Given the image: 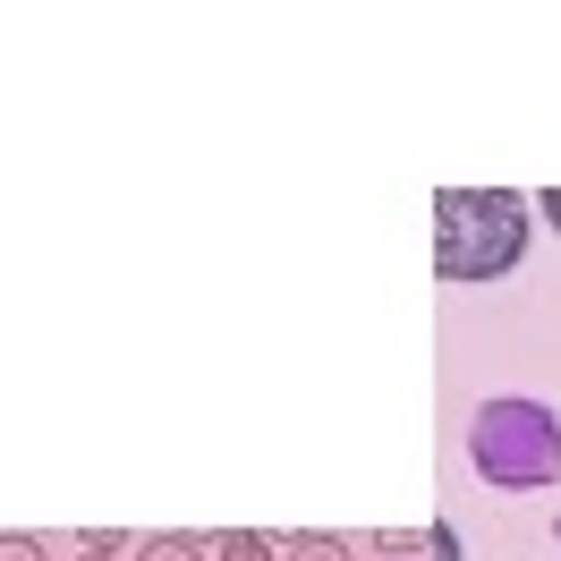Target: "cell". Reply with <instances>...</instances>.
<instances>
[{"label":"cell","instance_id":"obj_1","mask_svg":"<svg viewBox=\"0 0 561 561\" xmlns=\"http://www.w3.org/2000/svg\"><path fill=\"white\" fill-rule=\"evenodd\" d=\"M527 255V205L511 187H443L434 196V273L443 280H502Z\"/></svg>","mask_w":561,"mask_h":561},{"label":"cell","instance_id":"obj_2","mask_svg":"<svg viewBox=\"0 0 561 561\" xmlns=\"http://www.w3.org/2000/svg\"><path fill=\"white\" fill-rule=\"evenodd\" d=\"M468 459H477V477L502 485V493L561 485V417L545 400H485L477 425H468Z\"/></svg>","mask_w":561,"mask_h":561},{"label":"cell","instance_id":"obj_3","mask_svg":"<svg viewBox=\"0 0 561 561\" xmlns=\"http://www.w3.org/2000/svg\"><path fill=\"white\" fill-rule=\"evenodd\" d=\"M213 553H221V561H280V545H273V536H255V527H230Z\"/></svg>","mask_w":561,"mask_h":561},{"label":"cell","instance_id":"obj_4","mask_svg":"<svg viewBox=\"0 0 561 561\" xmlns=\"http://www.w3.org/2000/svg\"><path fill=\"white\" fill-rule=\"evenodd\" d=\"M289 561H350V545L323 536V527H307V536H289Z\"/></svg>","mask_w":561,"mask_h":561},{"label":"cell","instance_id":"obj_5","mask_svg":"<svg viewBox=\"0 0 561 561\" xmlns=\"http://www.w3.org/2000/svg\"><path fill=\"white\" fill-rule=\"evenodd\" d=\"M137 561H205V545H196V536H153Z\"/></svg>","mask_w":561,"mask_h":561},{"label":"cell","instance_id":"obj_6","mask_svg":"<svg viewBox=\"0 0 561 561\" xmlns=\"http://www.w3.org/2000/svg\"><path fill=\"white\" fill-rule=\"evenodd\" d=\"M425 561H459V527H451V519L425 527Z\"/></svg>","mask_w":561,"mask_h":561},{"label":"cell","instance_id":"obj_7","mask_svg":"<svg viewBox=\"0 0 561 561\" xmlns=\"http://www.w3.org/2000/svg\"><path fill=\"white\" fill-rule=\"evenodd\" d=\"M0 561H43V545L35 536H0Z\"/></svg>","mask_w":561,"mask_h":561},{"label":"cell","instance_id":"obj_8","mask_svg":"<svg viewBox=\"0 0 561 561\" xmlns=\"http://www.w3.org/2000/svg\"><path fill=\"white\" fill-rule=\"evenodd\" d=\"M536 213L553 221V239H561V187H545V205H536Z\"/></svg>","mask_w":561,"mask_h":561},{"label":"cell","instance_id":"obj_9","mask_svg":"<svg viewBox=\"0 0 561 561\" xmlns=\"http://www.w3.org/2000/svg\"><path fill=\"white\" fill-rule=\"evenodd\" d=\"M77 561H111V553H103V545H94V553H77Z\"/></svg>","mask_w":561,"mask_h":561},{"label":"cell","instance_id":"obj_10","mask_svg":"<svg viewBox=\"0 0 561 561\" xmlns=\"http://www.w3.org/2000/svg\"><path fill=\"white\" fill-rule=\"evenodd\" d=\"M553 527H561V519H553Z\"/></svg>","mask_w":561,"mask_h":561}]
</instances>
